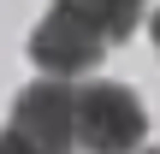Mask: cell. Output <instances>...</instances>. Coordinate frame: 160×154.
Segmentation results:
<instances>
[{
	"label": "cell",
	"instance_id": "obj_1",
	"mask_svg": "<svg viewBox=\"0 0 160 154\" xmlns=\"http://www.w3.org/2000/svg\"><path fill=\"white\" fill-rule=\"evenodd\" d=\"M107 30L89 12V0H59L42 12V24L30 30V59L42 77H83L107 59Z\"/></svg>",
	"mask_w": 160,
	"mask_h": 154
},
{
	"label": "cell",
	"instance_id": "obj_2",
	"mask_svg": "<svg viewBox=\"0 0 160 154\" xmlns=\"http://www.w3.org/2000/svg\"><path fill=\"white\" fill-rule=\"evenodd\" d=\"M148 137V107L125 83L77 89V148L83 154H137Z\"/></svg>",
	"mask_w": 160,
	"mask_h": 154
},
{
	"label": "cell",
	"instance_id": "obj_3",
	"mask_svg": "<svg viewBox=\"0 0 160 154\" xmlns=\"http://www.w3.org/2000/svg\"><path fill=\"white\" fill-rule=\"evenodd\" d=\"M12 131L42 142L48 154H71L77 148V89H71V77L24 83L18 101H12Z\"/></svg>",
	"mask_w": 160,
	"mask_h": 154
},
{
	"label": "cell",
	"instance_id": "obj_4",
	"mask_svg": "<svg viewBox=\"0 0 160 154\" xmlns=\"http://www.w3.org/2000/svg\"><path fill=\"white\" fill-rule=\"evenodd\" d=\"M89 12L101 18L107 42H131L137 24H142V0H89Z\"/></svg>",
	"mask_w": 160,
	"mask_h": 154
},
{
	"label": "cell",
	"instance_id": "obj_5",
	"mask_svg": "<svg viewBox=\"0 0 160 154\" xmlns=\"http://www.w3.org/2000/svg\"><path fill=\"white\" fill-rule=\"evenodd\" d=\"M0 154H48V148L30 142V137H18V131H6V137H0Z\"/></svg>",
	"mask_w": 160,
	"mask_h": 154
},
{
	"label": "cell",
	"instance_id": "obj_6",
	"mask_svg": "<svg viewBox=\"0 0 160 154\" xmlns=\"http://www.w3.org/2000/svg\"><path fill=\"white\" fill-rule=\"evenodd\" d=\"M148 36H154V53H160V12L148 18Z\"/></svg>",
	"mask_w": 160,
	"mask_h": 154
},
{
	"label": "cell",
	"instance_id": "obj_7",
	"mask_svg": "<svg viewBox=\"0 0 160 154\" xmlns=\"http://www.w3.org/2000/svg\"><path fill=\"white\" fill-rule=\"evenodd\" d=\"M137 154H160V148H137Z\"/></svg>",
	"mask_w": 160,
	"mask_h": 154
}]
</instances>
